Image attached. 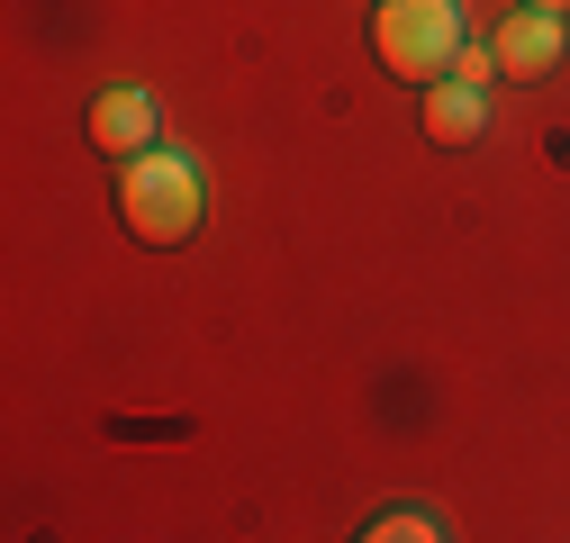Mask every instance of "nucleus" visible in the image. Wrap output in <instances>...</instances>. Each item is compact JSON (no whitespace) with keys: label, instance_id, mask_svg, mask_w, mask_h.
<instances>
[{"label":"nucleus","instance_id":"nucleus-1","mask_svg":"<svg viewBox=\"0 0 570 543\" xmlns=\"http://www.w3.org/2000/svg\"><path fill=\"white\" fill-rule=\"evenodd\" d=\"M118 218L136 245H190L199 218H208V181L190 155L173 146H146V155H127L118 164Z\"/></svg>","mask_w":570,"mask_h":543},{"label":"nucleus","instance_id":"nucleus-2","mask_svg":"<svg viewBox=\"0 0 570 543\" xmlns=\"http://www.w3.org/2000/svg\"><path fill=\"white\" fill-rule=\"evenodd\" d=\"M372 46H381V63L399 82H444L453 63H462V0H381L372 10Z\"/></svg>","mask_w":570,"mask_h":543},{"label":"nucleus","instance_id":"nucleus-3","mask_svg":"<svg viewBox=\"0 0 570 543\" xmlns=\"http://www.w3.org/2000/svg\"><path fill=\"white\" fill-rule=\"evenodd\" d=\"M561 10H525V19H508V28H498V73H508V82H543V73H561Z\"/></svg>","mask_w":570,"mask_h":543},{"label":"nucleus","instance_id":"nucleus-4","mask_svg":"<svg viewBox=\"0 0 570 543\" xmlns=\"http://www.w3.org/2000/svg\"><path fill=\"white\" fill-rule=\"evenodd\" d=\"M91 146H100L109 164L146 155V146H155V100L136 91V82H109V91L91 100Z\"/></svg>","mask_w":570,"mask_h":543},{"label":"nucleus","instance_id":"nucleus-5","mask_svg":"<svg viewBox=\"0 0 570 543\" xmlns=\"http://www.w3.org/2000/svg\"><path fill=\"white\" fill-rule=\"evenodd\" d=\"M425 136L435 146H480L489 136V82H471V73L425 82Z\"/></svg>","mask_w":570,"mask_h":543},{"label":"nucleus","instance_id":"nucleus-6","mask_svg":"<svg viewBox=\"0 0 570 543\" xmlns=\"http://www.w3.org/2000/svg\"><path fill=\"white\" fill-rule=\"evenodd\" d=\"M372 534H381V543H407V534H416V543H435L444 525H435V516H425V507H399V516H381Z\"/></svg>","mask_w":570,"mask_h":543},{"label":"nucleus","instance_id":"nucleus-7","mask_svg":"<svg viewBox=\"0 0 570 543\" xmlns=\"http://www.w3.org/2000/svg\"><path fill=\"white\" fill-rule=\"evenodd\" d=\"M525 10H561V19H570V0H525Z\"/></svg>","mask_w":570,"mask_h":543}]
</instances>
